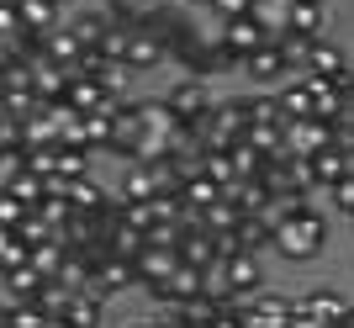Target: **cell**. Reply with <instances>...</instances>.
<instances>
[{
  "mask_svg": "<svg viewBox=\"0 0 354 328\" xmlns=\"http://www.w3.org/2000/svg\"><path fill=\"white\" fill-rule=\"evenodd\" d=\"M270 249L281 254V259H291V265L317 259V254L328 249V212L317 207V201H307L296 217H286V223L275 228V244H270Z\"/></svg>",
  "mask_w": 354,
  "mask_h": 328,
  "instance_id": "6da1fadb",
  "label": "cell"
},
{
  "mask_svg": "<svg viewBox=\"0 0 354 328\" xmlns=\"http://www.w3.org/2000/svg\"><path fill=\"white\" fill-rule=\"evenodd\" d=\"M164 106H169V117L180 122V127H196L201 117H212V106L222 101L217 90H212V80H196V75H180L175 85L159 95Z\"/></svg>",
  "mask_w": 354,
  "mask_h": 328,
  "instance_id": "7a4b0ae2",
  "label": "cell"
},
{
  "mask_svg": "<svg viewBox=\"0 0 354 328\" xmlns=\"http://www.w3.org/2000/svg\"><path fill=\"white\" fill-rule=\"evenodd\" d=\"M291 307H296V297H286V291H254V297H238L243 328H291Z\"/></svg>",
  "mask_w": 354,
  "mask_h": 328,
  "instance_id": "3957f363",
  "label": "cell"
},
{
  "mask_svg": "<svg viewBox=\"0 0 354 328\" xmlns=\"http://www.w3.org/2000/svg\"><path fill=\"white\" fill-rule=\"evenodd\" d=\"M238 75L249 80V85H259V90H281L296 69L286 64V53H281L275 43H265L259 53H249V59H243V69H238Z\"/></svg>",
  "mask_w": 354,
  "mask_h": 328,
  "instance_id": "277c9868",
  "label": "cell"
},
{
  "mask_svg": "<svg viewBox=\"0 0 354 328\" xmlns=\"http://www.w3.org/2000/svg\"><path fill=\"white\" fill-rule=\"evenodd\" d=\"M281 138H286L291 159H312V154H323L333 143V127L317 122V117H301V122H281Z\"/></svg>",
  "mask_w": 354,
  "mask_h": 328,
  "instance_id": "5b68a950",
  "label": "cell"
},
{
  "mask_svg": "<svg viewBox=\"0 0 354 328\" xmlns=\"http://www.w3.org/2000/svg\"><path fill=\"white\" fill-rule=\"evenodd\" d=\"M307 75H323V80H333L339 90H349L354 85V69H349V48H339L333 37H323V43H312V53H307V64H301Z\"/></svg>",
  "mask_w": 354,
  "mask_h": 328,
  "instance_id": "8992f818",
  "label": "cell"
},
{
  "mask_svg": "<svg viewBox=\"0 0 354 328\" xmlns=\"http://www.w3.org/2000/svg\"><path fill=\"white\" fill-rule=\"evenodd\" d=\"M148 196H159V185H153V170L138 159H127L117 170V180H111V201L117 207H138V201H148Z\"/></svg>",
  "mask_w": 354,
  "mask_h": 328,
  "instance_id": "52a82bcc",
  "label": "cell"
},
{
  "mask_svg": "<svg viewBox=\"0 0 354 328\" xmlns=\"http://www.w3.org/2000/svg\"><path fill=\"white\" fill-rule=\"evenodd\" d=\"M127 286H138V270H133V259H117V254H101L95 265H90V291L95 297H117V291H127Z\"/></svg>",
  "mask_w": 354,
  "mask_h": 328,
  "instance_id": "ba28073f",
  "label": "cell"
},
{
  "mask_svg": "<svg viewBox=\"0 0 354 328\" xmlns=\"http://www.w3.org/2000/svg\"><path fill=\"white\" fill-rule=\"evenodd\" d=\"M301 302V313L307 318H317V328H339V323H349V302L339 297V291H328V286H317V291H307V297H296Z\"/></svg>",
  "mask_w": 354,
  "mask_h": 328,
  "instance_id": "9c48e42d",
  "label": "cell"
},
{
  "mask_svg": "<svg viewBox=\"0 0 354 328\" xmlns=\"http://www.w3.org/2000/svg\"><path fill=\"white\" fill-rule=\"evenodd\" d=\"M217 37H222L227 48H233L238 59H249V53H259V48L270 43L265 32H259V21H254V16H227V21L217 27Z\"/></svg>",
  "mask_w": 354,
  "mask_h": 328,
  "instance_id": "30bf717a",
  "label": "cell"
},
{
  "mask_svg": "<svg viewBox=\"0 0 354 328\" xmlns=\"http://www.w3.org/2000/svg\"><path fill=\"white\" fill-rule=\"evenodd\" d=\"M175 265H180V254L175 249H159V244H143V254L133 259V270H138V286H159V281H169L175 275Z\"/></svg>",
  "mask_w": 354,
  "mask_h": 328,
  "instance_id": "8fae6325",
  "label": "cell"
},
{
  "mask_svg": "<svg viewBox=\"0 0 354 328\" xmlns=\"http://www.w3.org/2000/svg\"><path fill=\"white\" fill-rule=\"evenodd\" d=\"M175 201H180V212H185V217H201L207 207H217V201H222V185H217L212 175H191V180L175 191Z\"/></svg>",
  "mask_w": 354,
  "mask_h": 328,
  "instance_id": "7c38bea8",
  "label": "cell"
},
{
  "mask_svg": "<svg viewBox=\"0 0 354 328\" xmlns=\"http://www.w3.org/2000/svg\"><path fill=\"white\" fill-rule=\"evenodd\" d=\"M106 318V297H95V291H69V302H64V328H101Z\"/></svg>",
  "mask_w": 354,
  "mask_h": 328,
  "instance_id": "4fadbf2b",
  "label": "cell"
},
{
  "mask_svg": "<svg viewBox=\"0 0 354 328\" xmlns=\"http://www.w3.org/2000/svg\"><path fill=\"white\" fill-rule=\"evenodd\" d=\"M159 64H164V43L148 37V32H133L127 48H122V69H127V75H143V69H159Z\"/></svg>",
  "mask_w": 354,
  "mask_h": 328,
  "instance_id": "5bb4252c",
  "label": "cell"
},
{
  "mask_svg": "<svg viewBox=\"0 0 354 328\" xmlns=\"http://www.w3.org/2000/svg\"><path fill=\"white\" fill-rule=\"evenodd\" d=\"M227 286H233V297L265 291V265H259V254H233V259H227Z\"/></svg>",
  "mask_w": 354,
  "mask_h": 328,
  "instance_id": "9a60e30c",
  "label": "cell"
},
{
  "mask_svg": "<svg viewBox=\"0 0 354 328\" xmlns=\"http://www.w3.org/2000/svg\"><path fill=\"white\" fill-rule=\"evenodd\" d=\"M64 106L69 111H80V117H90V111H101L106 106V85L90 75H69V85H64Z\"/></svg>",
  "mask_w": 354,
  "mask_h": 328,
  "instance_id": "2e32d148",
  "label": "cell"
},
{
  "mask_svg": "<svg viewBox=\"0 0 354 328\" xmlns=\"http://www.w3.org/2000/svg\"><path fill=\"white\" fill-rule=\"evenodd\" d=\"M286 32H296L301 43H323L328 37V6H291Z\"/></svg>",
  "mask_w": 354,
  "mask_h": 328,
  "instance_id": "e0dca14e",
  "label": "cell"
},
{
  "mask_svg": "<svg viewBox=\"0 0 354 328\" xmlns=\"http://www.w3.org/2000/svg\"><path fill=\"white\" fill-rule=\"evenodd\" d=\"M69 207H74V212H106V207H111V185H106V180H95V175L69 180Z\"/></svg>",
  "mask_w": 354,
  "mask_h": 328,
  "instance_id": "ac0fdd59",
  "label": "cell"
},
{
  "mask_svg": "<svg viewBox=\"0 0 354 328\" xmlns=\"http://www.w3.org/2000/svg\"><path fill=\"white\" fill-rule=\"evenodd\" d=\"M80 53H85V43H80V37H74L69 27H53V32H43V59L48 64H64V69H74V59H80Z\"/></svg>",
  "mask_w": 354,
  "mask_h": 328,
  "instance_id": "d6986e66",
  "label": "cell"
},
{
  "mask_svg": "<svg viewBox=\"0 0 354 328\" xmlns=\"http://www.w3.org/2000/svg\"><path fill=\"white\" fill-rule=\"evenodd\" d=\"M64 6H53V0H16V16H21V32H37V37H43V32H53L64 21Z\"/></svg>",
  "mask_w": 354,
  "mask_h": 328,
  "instance_id": "ffe728a7",
  "label": "cell"
},
{
  "mask_svg": "<svg viewBox=\"0 0 354 328\" xmlns=\"http://www.w3.org/2000/svg\"><path fill=\"white\" fill-rule=\"evenodd\" d=\"M312 175H317V185L328 191V185H339L344 175H354V159H349L344 149H333V143H328L323 154H312Z\"/></svg>",
  "mask_w": 354,
  "mask_h": 328,
  "instance_id": "44dd1931",
  "label": "cell"
},
{
  "mask_svg": "<svg viewBox=\"0 0 354 328\" xmlns=\"http://www.w3.org/2000/svg\"><path fill=\"white\" fill-rule=\"evenodd\" d=\"M275 106H281V122H301V117H312V95L301 90V80H286L281 90H275Z\"/></svg>",
  "mask_w": 354,
  "mask_h": 328,
  "instance_id": "7402d4cb",
  "label": "cell"
},
{
  "mask_svg": "<svg viewBox=\"0 0 354 328\" xmlns=\"http://www.w3.org/2000/svg\"><path fill=\"white\" fill-rule=\"evenodd\" d=\"M53 175H59V180H80V175H90V149L53 143ZM53 175H48V180H53Z\"/></svg>",
  "mask_w": 354,
  "mask_h": 328,
  "instance_id": "603a6c76",
  "label": "cell"
},
{
  "mask_svg": "<svg viewBox=\"0 0 354 328\" xmlns=\"http://www.w3.org/2000/svg\"><path fill=\"white\" fill-rule=\"evenodd\" d=\"M64 27H69L85 48H101V37L111 32V21H106V11H80V16H69Z\"/></svg>",
  "mask_w": 354,
  "mask_h": 328,
  "instance_id": "cb8c5ba5",
  "label": "cell"
},
{
  "mask_svg": "<svg viewBox=\"0 0 354 328\" xmlns=\"http://www.w3.org/2000/svg\"><path fill=\"white\" fill-rule=\"evenodd\" d=\"M64 239H48V244H32L27 249V265L37 270V275H43V281H53V275H59V265H64Z\"/></svg>",
  "mask_w": 354,
  "mask_h": 328,
  "instance_id": "d4e9b609",
  "label": "cell"
},
{
  "mask_svg": "<svg viewBox=\"0 0 354 328\" xmlns=\"http://www.w3.org/2000/svg\"><path fill=\"white\" fill-rule=\"evenodd\" d=\"M6 196H16L27 212H37V207H43V196H48V180H43V175H32V170H21V175L6 185Z\"/></svg>",
  "mask_w": 354,
  "mask_h": 328,
  "instance_id": "484cf974",
  "label": "cell"
},
{
  "mask_svg": "<svg viewBox=\"0 0 354 328\" xmlns=\"http://www.w3.org/2000/svg\"><path fill=\"white\" fill-rule=\"evenodd\" d=\"M238 244H243V254H265L270 244H275V228H270L265 217H243V223H238Z\"/></svg>",
  "mask_w": 354,
  "mask_h": 328,
  "instance_id": "4316f807",
  "label": "cell"
},
{
  "mask_svg": "<svg viewBox=\"0 0 354 328\" xmlns=\"http://www.w3.org/2000/svg\"><path fill=\"white\" fill-rule=\"evenodd\" d=\"M243 106H249V133L254 127H281V106H275V95H243ZM243 133V138H249Z\"/></svg>",
  "mask_w": 354,
  "mask_h": 328,
  "instance_id": "83f0119b",
  "label": "cell"
},
{
  "mask_svg": "<svg viewBox=\"0 0 354 328\" xmlns=\"http://www.w3.org/2000/svg\"><path fill=\"white\" fill-rule=\"evenodd\" d=\"M227 159H233V175L238 180H254L259 170H265V159H259V149H254L249 138H238L233 149H227Z\"/></svg>",
  "mask_w": 354,
  "mask_h": 328,
  "instance_id": "f1b7e54d",
  "label": "cell"
},
{
  "mask_svg": "<svg viewBox=\"0 0 354 328\" xmlns=\"http://www.w3.org/2000/svg\"><path fill=\"white\" fill-rule=\"evenodd\" d=\"M328 201H333V212L354 217V175H344L339 185H328Z\"/></svg>",
  "mask_w": 354,
  "mask_h": 328,
  "instance_id": "f546056e",
  "label": "cell"
},
{
  "mask_svg": "<svg viewBox=\"0 0 354 328\" xmlns=\"http://www.w3.org/2000/svg\"><path fill=\"white\" fill-rule=\"evenodd\" d=\"M21 223H27V207H21L16 196H6V191H0V228H11V233H16Z\"/></svg>",
  "mask_w": 354,
  "mask_h": 328,
  "instance_id": "4dcf8cb0",
  "label": "cell"
},
{
  "mask_svg": "<svg viewBox=\"0 0 354 328\" xmlns=\"http://www.w3.org/2000/svg\"><path fill=\"white\" fill-rule=\"evenodd\" d=\"M21 37V16H16V0H0V43Z\"/></svg>",
  "mask_w": 354,
  "mask_h": 328,
  "instance_id": "1f68e13d",
  "label": "cell"
},
{
  "mask_svg": "<svg viewBox=\"0 0 354 328\" xmlns=\"http://www.w3.org/2000/svg\"><path fill=\"white\" fill-rule=\"evenodd\" d=\"M207 328H243V313H238V297L233 302H222L217 313H212V323Z\"/></svg>",
  "mask_w": 354,
  "mask_h": 328,
  "instance_id": "d6a6232c",
  "label": "cell"
},
{
  "mask_svg": "<svg viewBox=\"0 0 354 328\" xmlns=\"http://www.w3.org/2000/svg\"><path fill=\"white\" fill-rule=\"evenodd\" d=\"M207 6L222 16V21H227V16H249L254 11V0H207Z\"/></svg>",
  "mask_w": 354,
  "mask_h": 328,
  "instance_id": "836d02e7",
  "label": "cell"
},
{
  "mask_svg": "<svg viewBox=\"0 0 354 328\" xmlns=\"http://www.w3.org/2000/svg\"><path fill=\"white\" fill-rule=\"evenodd\" d=\"M291 6H333V0H291Z\"/></svg>",
  "mask_w": 354,
  "mask_h": 328,
  "instance_id": "e575fe53",
  "label": "cell"
},
{
  "mask_svg": "<svg viewBox=\"0 0 354 328\" xmlns=\"http://www.w3.org/2000/svg\"><path fill=\"white\" fill-rule=\"evenodd\" d=\"M133 328H159V323H153V318H148V323H133Z\"/></svg>",
  "mask_w": 354,
  "mask_h": 328,
  "instance_id": "d590c367",
  "label": "cell"
},
{
  "mask_svg": "<svg viewBox=\"0 0 354 328\" xmlns=\"http://www.w3.org/2000/svg\"><path fill=\"white\" fill-rule=\"evenodd\" d=\"M349 69H354V48H349Z\"/></svg>",
  "mask_w": 354,
  "mask_h": 328,
  "instance_id": "8d00e7d4",
  "label": "cell"
},
{
  "mask_svg": "<svg viewBox=\"0 0 354 328\" xmlns=\"http://www.w3.org/2000/svg\"><path fill=\"white\" fill-rule=\"evenodd\" d=\"M53 6H69V0H53Z\"/></svg>",
  "mask_w": 354,
  "mask_h": 328,
  "instance_id": "74e56055",
  "label": "cell"
},
{
  "mask_svg": "<svg viewBox=\"0 0 354 328\" xmlns=\"http://www.w3.org/2000/svg\"><path fill=\"white\" fill-rule=\"evenodd\" d=\"M349 328H354V313H349Z\"/></svg>",
  "mask_w": 354,
  "mask_h": 328,
  "instance_id": "f35d334b",
  "label": "cell"
},
{
  "mask_svg": "<svg viewBox=\"0 0 354 328\" xmlns=\"http://www.w3.org/2000/svg\"><path fill=\"white\" fill-rule=\"evenodd\" d=\"M339 328H349V323H339Z\"/></svg>",
  "mask_w": 354,
  "mask_h": 328,
  "instance_id": "ab89813d",
  "label": "cell"
},
{
  "mask_svg": "<svg viewBox=\"0 0 354 328\" xmlns=\"http://www.w3.org/2000/svg\"><path fill=\"white\" fill-rule=\"evenodd\" d=\"M0 154H6V149H0Z\"/></svg>",
  "mask_w": 354,
  "mask_h": 328,
  "instance_id": "60d3db41",
  "label": "cell"
},
{
  "mask_svg": "<svg viewBox=\"0 0 354 328\" xmlns=\"http://www.w3.org/2000/svg\"><path fill=\"white\" fill-rule=\"evenodd\" d=\"M349 223H354V217H349Z\"/></svg>",
  "mask_w": 354,
  "mask_h": 328,
  "instance_id": "b9f144b4",
  "label": "cell"
}]
</instances>
